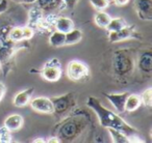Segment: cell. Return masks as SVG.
<instances>
[{
    "mask_svg": "<svg viewBox=\"0 0 152 143\" xmlns=\"http://www.w3.org/2000/svg\"><path fill=\"white\" fill-rule=\"evenodd\" d=\"M87 106L91 108L97 115L99 122L102 126L106 129H116L121 131L127 136L137 135V130L128 124L123 118H121L117 113L113 112L112 110L104 107L99 101V99L95 97H89L87 100Z\"/></svg>",
    "mask_w": 152,
    "mask_h": 143,
    "instance_id": "obj_1",
    "label": "cell"
},
{
    "mask_svg": "<svg viewBox=\"0 0 152 143\" xmlns=\"http://www.w3.org/2000/svg\"><path fill=\"white\" fill-rule=\"evenodd\" d=\"M87 120L83 115L68 116L59 124L56 136L61 141H72L83 132Z\"/></svg>",
    "mask_w": 152,
    "mask_h": 143,
    "instance_id": "obj_2",
    "label": "cell"
},
{
    "mask_svg": "<svg viewBox=\"0 0 152 143\" xmlns=\"http://www.w3.org/2000/svg\"><path fill=\"white\" fill-rule=\"evenodd\" d=\"M51 102L53 104V114L57 116H64L69 113V111L75 106L74 93L58 95V97L51 98Z\"/></svg>",
    "mask_w": 152,
    "mask_h": 143,
    "instance_id": "obj_3",
    "label": "cell"
},
{
    "mask_svg": "<svg viewBox=\"0 0 152 143\" xmlns=\"http://www.w3.org/2000/svg\"><path fill=\"white\" fill-rule=\"evenodd\" d=\"M113 64H114L115 72L121 76H125V75L129 74L133 69L132 58L125 51H119L115 54Z\"/></svg>",
    "mask_w": 152,
    "mask_h": 143,
    "instance_id": "obj_4",
    "label": "cell"
},
{
    "mask_svg": "<svg viewBox=\"0 0 152 143\" xmlns=\"http://www.w3.org/2000/svg\"><path fill=\"white\" fill-rule=\"evenodd\" d=\"M41 76L48 82H57L61 77V63L57 58H52L45 63L40 72Z\"/></svg>",
    "mask_w": 152,
    "mask_h": 143,
    "instance_id": "obj_5",
    "label": "cell"
},
{
    "mask_svg": "<svg viewBox=\"0 0 152 143\" xmlns=\"http://www.w3.org/2000/svg\"><path fill=\"white\" fill-rule=\"evenodd\" d=\"M89 66L79 60H72L67 65L68 78L72 81H80L89 76Z\"/></svg>",
    "mask_w": 152,
    "mask_h": 143,
    "instance_id": "obj_6",
    "label": "cell"
},
{
    "mask_svg": "<svg viewBox=\"0 0 152 143\" xmlns=\"http://www.w3.org/2000/svg\"><path fill=\"white\" fill-rule=\"evenodd\" d=\"M29 104L34 111L45 114H53V104L49 98H34V99L30 100Z\"/></svg>",
    "mask_w": 152,
    "mask_h": 143,
    "instance_id": "obj_7",
    "label": "cell"
},
{
    "mask_svg": "<svg viewBox=\"0 0 152 143\" xmlns=\"http://www.w3.org/2000/svg\"><path fill=\"white\" fill-rule=\"evenodd\" d=\"M134 6L140 19L144 21H151L152 0H135Z\"/></svg>",
    "mask_w": 152,
    "mask_h": 143,
    "instance_id": "obj_8",
    "label": "cell"
},
{
    "mask_svg": "<svg viewBox=\"0 0 152 143\" xmlns=\"http://www.w3.org/2000/svg\"><path fill=\"white\" fill-rule=\"evenodd\" d=\"M129 92H122V93H106L105 98L110 101V103L114 106V108L119 113L125 112V103L128 97Z\"/></svg>",
    "mask_w": 152,
    "mask_h": 143,
    "instance_id": "obj_9",
    "label": "cell"
},
{
    "mask_svg": "<svg viewBox=\"0 0 152 143\" xmlns=\"http://www.w3.org/2000/svg\"><path fill=\"white\" fill-rule=\"evenodd\" d=\"M134 27L131 25H127L125 27L121 28V29L117 30V31L110 32V35H108V40L110 43H118L125 40L127 38H131L134 34Z\"/></svg>",
    "mask_w": 152,
    "mask_h": 143,
    "instance_id": "obj_10",
    "label": "cell"
},
{
    "mask_svg": "<svg viewBox=\"0 0 152 143\" xmlns=\"http://www.w3.org/2000/svg\"><path fill=\"white\" fill-rule=\"evenodd\" d=\"M44 18V12L40 7H31L28 12V24L27 26L31 27L32 29H38L39 24Z\"/></svg>",
    "mask_w": 152,
    "mask_h": 143,
    "instance_id": "obj_11",
    "label": "cell"
},
{
    "mask_svg": "<svg viewBox=\"0 0 152 143\" xmlns=\"http://www.w3.org/2000/svg\"><path fill=\"white\" fill-rule=\"evenodd\" d=\"M34 88H27L25 90H22L21 92L17 93L13 100L14 105L18 108L25 107L29 103L30 100H31V95L34 93Z\"/></svg>",
    "mask_w": 152,
    "mask_h": 143,
    "instance_id": "obj_12",
    "label": "cell"
},
{
    "mask_svg": "<svg viewBox=\"0 0 152 143\" xmlns=\"http://www.w3.org/2000/svg\"><path fill=\"white\" fill-rule=\"evenodd\" d=\"M24 119L19 114H12L7 116L4 120V126H7L11 132H15L22 128Z\"/></svg>",
    "mask_w": 152,
    "mask_h": 143,
    "instance_id": "obj_13",
    "label": "cell"
},
{
    "mask_svg": "<svg viewBox=\"0 0 152 143\" xmlns=\"http://www.w3.org/2000/svg\"><path fill=\"white\" fill-rule=\"evenodd\" d=\"M137 66H139L140 71L149 74L152 71V53L150 51L143 53L141 55V57L139 58L137 61Z\"/></svg>",
    "mask_w": 152,
    "mask_h": 143,
    "instance_id": "obj_14",
    "label": "cell"
},
{
    "mask_svg": "<svg viewBox=\"0 0 152 143\" xmlns=\"http://www.w3.org/2000/svg\"><path fill=\"white\" fill-rule=\"evenodd\" d=\"M54 27L57 31L67 33L74 28V23L71 19L65 17H57L54 22Z\"/></svg>",
    "mask_w": 152,
    "mask_h": 143,
    "instance_id": "obj_15",
    "label": "cell"
},
{
    "mask_svg": "<svg viewBox=\"0 0 152 143\" xmlns=\"http://www.w3.org/2000/svg\"><path fill=\"white\" fill-rule=\"evenodd\" d=\"M38 6L43 9V12H52L59 9L64 5L63 0H37Z\"/></svg>",
    "mask_w": 152,
    "mask_h": 143,
    "instance_id": "obj_16",
    "label": "cell"
},
{
    "mask_svg": "<svg viewBox=\"0 0 152 143\" xmlns=\"http://www.w3.org/2000/svg\"><path fill=\"white\" fill-rule=\"evenodd\" d=\"M141 105V97L139 95H135V93H129L126 99V103H125V111L133 112L139 109Z\"/></svg>",
    "mask_w": 152,
    "mask_h": 143,
    "instance_id": "obj_17",
    "label": "cell"
},
{
    "mask_svg": "<svg viewBox=\"0 0 152 143\" xmlns=\"http://www.w3.org/2000/svg\"><path fill=\"white\" fill-rule=\"evenodd\" d=\"M83 38V32L79 29H72L65 33V45H74L79 43Z\"/></svg>",
    "mask_w": 152,
    "mask_h": 143,
    "instance_id": "obj_18",
    "label": "cell"
},
{
    "mask_svg": "<svg viewBox=\"0 0 152 143\" xmlns=\"http://www.w3.org/2000/svg\"><path fill=\"white\" fill-rule=\"evenodd\" d=\"M15 52V49L11 46V44H5L4 42H0V61H7L12 57Z\"/></svg>",
    "mask_w": 152,
    "mask_h": 143,
    "instance_id": "obj_19",
    "label": "cell"
},
{
    "mask_svg": "<svg viewBox=\"0 0 152 143\" xmlns=\"http://www.w3.org/2000/svg\"><path fill=\"white\" fill-rule=\"evenodd\" d=\"M49 44L52 47H55V48L65 46V33L55 30L49 38Z\"/></svg>",
    "mask_w": 152,
    "mask_h": 143,
    "instance_id": "obj_20",
    "label": "cell"
},
{
    "mask_svg": "<svg viewBox=\"0 0 152 143\" xmlns=\"http://www.w3.org/2000/svg\"><path fill=\"white\" fill-rule=\"evenodd\" d=\"M110 19H112L110 16L103 11H99L95 15V17H94L95 24L98 26V27H101V28H105L106 26L108 25V23H110Z\"/></svg>",
    "mask_w": 152,
    "mask_h": 143,
    "instance_id": "obj_21",
    "label": "cell"
},
{
    "mask_svg": "<svg viewBox=\"0 0 152 143\" xmlns=\"http://www.w3.org/2000/svg\"><path fill=\"white\" fill-rule=\"evenodd\" d=\"M110 135L112 137V140L114 143H127L128 142V136L122 133L121 131L116 129H107Z\"/></svg>",
    "mask_w": 152,
    "mask_h": 143,
    "instance_id": "obj_22",
    "label": "cell"
},
{
    "mask_svg": "<svg viewBox=\"0 0 152 143\" xmlns=\"http://www.w3.org/2000/svg\"><path fill=\"white\" fill-rule=\"evenodd\" d=\"M127 26V23L123 18H115V19H110L108 25L106 26V29L108 32L117 31V30L121 29V28Z\"/></svg>",
    "mask_w": 152,
    "mask_h": 143,
    "instance_id": "obj_23",
    "label": "cell"
},
{
    "mask_svg": "<svg viewBox=\"0 0 152 143\" xmlns=\"http://www.w3.org/2000/svg\"><path fill=\"white\" fill-rule=\"evenodd\" d=\"M9 40H12V42H14V43H18V42H22V40H25L23 27H15V28H13V29L10 30Z\"/></svg>",
    "mask_w": 152,
    "mask_h": 143,
    "instance_id": "obj_24",
    "label": "cell"
},
{
    "mask_svg": "<svg viewBox=\"0 0 152 143\" xmlns=\"http://www.w3.org/2000/svg\"><path fill=\"white\" fill-rule=\"evenodd\" d=\"M140 97H141L142 104H144V106H146L147 108H151V106H152V88L146 89Z\"/></svg>",
    "mask_w": 152,
    "mask_h": 143,
    "instance_id": "obj_25",
    "label": "cell"
},
{
    "mask_svg": "<svg viewBox=\"0 0 152 143\" xmlns=\"http://www.w3.org/2000/svg\"><path fill=\"white\" fill-rule=\"evenodd\" d=\"M90 3L97 11H104L110 5V1L108 0H90Z\"/></svg>",
    "mask_w": 152,
    "mask_h": 143,
    "instance_id": "obj_26",
    "label": "cell"
},
{
    "mask_svg": "<svg viewBox=\"0 0 152 143\" xmlns=\"http://www.w3.org/2000/svg\"><path fill=\"white\" fill-rule=\"evenodd\" d=\"M12 141V134L11 131L7 126H1L0 128V142L9 143Z\"/></svg>",
    "mask_w": 152,
    "mask_h": 143,
    "instance_id": "obj_27",
    "label": "cell"
},
{
    "mask_svg": "<svg viewBox=\"0 0 152 143\" xmlns=\"http://www.w3.org/2000/svg\"><path fill=\"white\" fill-rule=\"evenodd\" d=\"M78 1L79 0H63L64 5L70 9H73L76 6V4L78 3Z\"/></svg>",
    "mask_w": 152,
    "mask_h": 143,
    "instance_id": "obj_28",
    "label": "cell"
},
{
    "mask_svg": "<svg viewBox=\"0 0 152 143\" xmlns=\"http://www.w3.org/2000/svg\"><path fill=\"white\" fill-rule=\"evenodd\" d=\"M128 142L129 143H143L145 141L143 139L139 138L137 135H131V136H128Z\"/></svg>",
    "mask_w": 152,
    "mask_h": 143,
    "instance_id": "obj_29",
    "label": "cell"
},
{
    "mask_svg": "<svg viewBox=\"0 0 152 143\" xmlns=\"http://www.w3.org/2000/svg\"><path fill=\"white\" fill-rule=\"evenodd\" d=\"M7 7H9V2H7V0H1V1H0V14L4 13V12L7 9Z\"/></svg>",
    "mask_w": 152,
    "mask_h": 143,
    "instance_id": "obj_30",
    "label": "cell"
},
{
    "mask_svg": "<svg viewBox=\"0 0 152 143\" xmlns=\"http://www.w3.org/2000/svg\"><path fill=\"white\" fill-rule=\"evenodd\" d=\"M5 91H7V87H5V85L3 84L2 82H0V101H1V100L3 99V97H4Z\"/></svg>",
    "mask_w": 152,
    "mask_h": 143,
    "instance_id": "obj_31",
    "label": "cell"
},
{
    "mask_svg": "<svg viewBox=\"0 0 152 143\" xmlns=\"http://www.w3.org/2000/svg\"><path fill=\"white\" fill-rule=\"evenodd\" d=\"M45 142H47V143H59V142H61V141L57 136H54V137H50V138H48Z\"/></svg>",
    "mask_w": 152,
    "mask_h": 143,
    "instance_id": "obj_32",
    "label": "cell"
},
{
    "mask_svg": "<svg viewBox=\"0 0 152 143\" xmlns=\"http://www.w3.org/2000/svg\"><path fill=\"white\" fill-rule=\"evenodd\" d=\"M129 2V0H114V3L117 6H124Z\"/></svg>",
    "mask_w": 152,
    "mask_h": 143,
    "instance_id": "obj_33",
    "label": "cell"
},
{
    "mask_svg": "<svg viewBox=\"0 0 152 143\" xmlns=\"http://www.w3.org/2000/svg\"><path fill=\"white\" fill-rule=\"evenodd\" d=\"M16 3H25V4H30V3L37 2V0H13Z\"/></svg>",
    "mask_w": 152,
    "mask_h": 143,
    "instance_id": "obj_34",
    "label": "cell"
},
{
    "mask_svg": "<svg viewBox=\"0 0 152 143\" xmlns=\"http://www.w3.org/2000/svg\"><path fill=\"white\" fill-rule=\"evenodd\" d=\"M45 141L46 140H45L44 138H36L32 142L34 143H41V142H45Z\"/></svg>",
    "mask_w": 152,
    "mask_h": 143,
    "instance_id": "obj_35",
    "label": "cell"
},
{
    "mask_svg": "<svg viewBox=\"0 0 152 143\" xmlns=\"http://www.w3.org/2000/svg\"><path fill=\"white\" fill-rule=\"evenodd\" d=\"M0 67H1V61H0Z\"/></svg>",
    "mask_w": 152,
    "mask_h": 143,
    "instance_id": "obj_36",
    "label": "cell"
}]
</instances>
